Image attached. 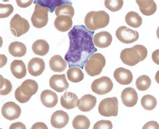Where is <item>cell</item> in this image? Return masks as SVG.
Returning <instances> with one entry per match:
<instances>
[{
  "mask_svg": "<svg viewBox=\"0 0 159 129\" xmlns=\"http://www.w3.org/2000/svg\"><path fill=\"white\" fill-rule=\"evenodd\" d=\"M94 32L83 25H76L69 32L70 45L65 56L69 68H84L91 56L97 52L93 43Z\"/></svg>",
  "mask_w": 159,
  "mask_h": 129,
  "instance_id": "cell-1",
  "label": "cell"
},
{
  "mask_svg": "<svg viewBox=\"0 0 159 129\" xmlns=\"http://www.w3.org/2000/svg\"><path fill=\"white\" fill-rule=\"evenodd\" d=\"M148 55V51L142 45H136L131 48H125L120 53V59L125 65L133 66L144 60Z\"/></svg>",
  "mask_w": 159,
  "mask_h": 129,
  "instance_id": "cell-2",
  "label": "cell"
},
{
  "mask_svg": "<svg viewBox=\"0 0 159 129\" xmlns=\"http://www.w3.org/2000/svg\"><path fill=\"white\" fill-rule=\"evenodd\" d=\"M106 58L102 53H95L91 56L85 65V72L91 77L99 75L106 66Z\"/></svg>",
  "mask_w": 159,
  "mask_h": 129,
  "instance_id": "cell-3",
  "label": "cell"
},
{
  "mask_svg": "<svg viewBox=\"0 0 159 129\" xmlns=\"http://www.w3.org/2000/svg\"><path fill=\"white\" fill-rule=\"evenodd\" d=\"M98 111L100 115L106 117L116 116L118 114V100L117 97H109L99 103Z\"/></svg>",
  "mask_w": 159,
  "mask_h": 129,
  "instance_id": "cell-4",
  "label": "cell"
},
{
  "mask_svg": "<svg viewBox=\"0 0 159 129\" xmlns=\"http://www.w3.org/2000/svg\"><path fill=\"white\" fill-rule=\"evenodd\" d=\"M35 3L34 12L31 17L32 25L37 28H43L47 25L48 21V7L40 6L38 3Z\"/></svg>",
  "mask_w": 159,
  "mask_h": 129,
  "instance_id": "cell-5",
  "label": "cell"
},
{
  "mask_svg": "<svg viewBox=\"0 0 159 129\" xmlns=\"http://www.w3.org/2000/svg\"><path fill=\"white\" fill-rule=\"evenodd\" d=\"M10 30L12 35L20 37L30 30V24L26 19L17 14L10 20Z\"/></svg>",
  "mask_w": 159,
  "mask_h": 129,
  "instance_id": "cell-6",
  "label": "cell"
},
{
  "mask_svg": "<svg viewBox=\"0 0 159 129\" xmlns=\"http://www.w3.org/2000/svg\"><path fill=\"white\" fill-rule=\"evenodd\" d=\"M114 84L111 79L107 77H102L95 79L91 84V90L98 95H105L112 90Z\"/></svg>",
  "mask_w": 159,
  "mask_h": 129,
  "instance_id": "cell-7",
  "label": "cell"
},
{
  "mask_svg": "<svg viewBox=\"0 0 159 129\" xmlns=\"http://www.w3.org/2000/svg\"><path fill=\"white\" fill-rule=\"evenodd\" d=\"M116 36L120 41L125 44L132 43L139 38V32L125 26L120 27L117 29Z\"/></svg>",
  "mask_w": 159,
  "mask_h": 129,
  "instance_id": "cell-8",
  "label": "cell"
},
{
  "mask_svg": "<svg viewBox=\"0 0 159 129\" xmlns=\"http://www.w3.org/2000/svg\"><path fill=\"white\" fill-rule=\"evenodd\" d=\"M2 114L7 120H14L20 117L21 114L20 107L13 102H6L2 108Z\"/></svg>",
  "mask_w": 159,
  "mask_h": 129,
  "instance_id": "cell-9",
  "label": "cell"
},
{
  "mask_svg": "<svg viewBox=\"0 0 159 129\" xmlns=\"http://www.w3.org/2000/svg\"><path fill=\"white\" fill-rule=\"evenodd\" d=\"M49 85L51 88L58 93L65 91L69 88V82L66 81L65 74H54L49 81Z\"/></svg>",
  "mask_w": 159,
  "mask_h": 129,
  "instance_id": "cell-10",
  "label": "cell"
},
{
  "mask_svg": "<svg viewBox=\"0 0 159 129\" xmlns=\"http://www.w3.org/2000/svg\"><path fill=\"white\" fill-rule=\"evenodd\" d=\"M121 99L124 106L131 107L136 105L139 96L134 89L128 87L123 90L121 94Z\"/></svg>",
  "mask_w": 159,
  "mask_h": 129,
  "instance_id": "cell-11",
  "label": "cell"
},
{
  "mask_svg": "<svg viewBox=\"0 0 159 129\" xmlns=\"http://www.w3.org/2000/svg\"><path fill=\"white\" fill-rule=\"evenodd\" d=\"M69 121V117L66 112L58 110L54 112L51 118V125L55 128H62L65 127Z\"/></svg>",
  "mask_w": 159,
  "mask_h": 129,
  "instance_id": "cell-12",
  "label": "cell"
},
{
  "mask_svg": "<svg viewBox=\"0 0 159 129\" xmlns=\"http://www.w3.org/2000/svg\"><path fill=\"white\" fill-rule=\"evenodd\" d=\"M45 69V63L43 59L34 57L28 62V70L30 75L34 77L40 76Z\"/></svg>",
  "mask_w": 159,
  "mask_h": 129,
  "instance_id": "cell-13",
  "label": "cell"
},
{
  "mask_svg": "<svg viewBox=\"0 0 159 129\" xmlns=\"http://www.w3.org/2000/svg\"><path fill=\"white\" fill-rule=\"evenodd\" d=\"M114 77L117 82L122 85L130 84L133 80L132 73L124 68H119L115 70Z\"/></svg>",
  "mask_w": 159,
  "mask_h": 129,
  "instance_id": "cell-14",
  "label": "cell"
},
{
  "mask_svg": "<svg viewBox=\"0 0 159 129\" xmlns=\"http://www.w3.org/2000/svg\"><path fill=\"white\" fill-rule=\"evenodd\" d=\"M112 42V36L107 31L98 32L93 36V43L97 47L106 48Z\"/></svg>",
  "mask_w": 159,
  "mask_h": 129,
  "instance_id": "cell-15",
  "label": "cell"
},
{
  "mask_svg": "<svg viewBox=\"0 0 159 129\" xmlns=\"http://www.w3.org/2000/svg\"><path fill=\"white\" fill-rule=\"evenodd\" d=\"M96 103H97L96 97L92 95L87 94L83 96L80 99H79L77 107L79 110L87 112L93 110Z\"/></svg>",
  "mask_w": 159,
  "mask_h": 129,
  "instance_id": "cell-16",
  "label": "cell"
},
{
  "mask_svg": "<svg viewBox=\"0 0 159 129\" xmlns=\"http://www.w3.org/2000/svg\"><path fill=\"white\" fill-rule=\"evenodd\" d=\"M54 25L58 31L61 32H66L72 28V18L69 16H59L54 20Z\"/></svg>",
  "mask_w": 159,
  "mask_h": 129,
  "instance_id": "cell-17",
  "label": "cell"
},
{
  "mask_svg": "<svg viewBox=\"0 0 159 129\" xmlns=\"http://www.w3.org/2000/svg\"><path fill=\"white\" fill-rule=\"evenodd\" d=\"M40 100L45 107L51 108L57 104L58 96L55 93L51 90H44L40 95Z\"/></svg>",
  "mask_w": 159,
  "mask_h": 129,
  "instance_id": "cell-18",
  "label": "cell"
},
{
  "mask_svg": "<svg viewBox=\"0 0 159 129\" xmlns=\"http://www.w3.org/2000/svg\"><path fill=\"white\" fill-rule=\"evenodd\" d=\"M110 22V16L105 11L96 12L93 18V24L96 30L105 28Z\"/></svg>",
  "mask_w": 159,
  "mask_h": 129,
  "instance_id": "cell-19",
  "label": "cell"
},
{
  "mask_svg": "<svg viewBox=\"0 0 159 129\" xmlns=\"http://www.w3.org/2000/svg\"><path fill=\"white\" fill-rule=\"evenodd\" d=\"M140 11L145 16H151L157 11V5L153 0H137Z\"/></svg>",
  "mask_w": 159,
  "mask_h": 129,
  "instance_id": "cell-20",
  "label": "cell"
},
{
  "mask_svg": "<svg viewBox=\"0 0 159 129\" xmlns=\"http://www.w3.org/2000/svg\"><path fill=\"white\" fill-rule=\"evenodd\" d=\"M78 97L74 93L65 92L61 97V104L62 107L70 110L77 106Z\"/></svg>",
  "mask_w": 159,
  "mask_h": 129,
  "instance_id": "cell-21",
  "label": "cell"
},
{
  "mask_svg": "<svg viewBox=\"0 0 159 129\" xmlns=\"http://www.w3.org/2000/svg\"><path fill=\"white\" fill-rule=\"evenodd\" d=\"M10 70L12 74L18 79H22L26 75V67L22 60H14L11 62Z\"/></svg>",
  "mask_w": 159,
  "mask_h": 129,
  "instance_id": "cell-22",
  "label": "cell"
},
{
  "mask_svg": "<svg viewBox=\"0 0 159 129\" xmlns=\"http://www.w3.org/2000/svg\"><path fill=\"white\" fill-rule=\"evenodd\" d=\"M49 66L54 72H62L67 67V62L61 56L55 55L50 60Z\"/></svg>",
  "mask_w": 159,
  "mask_h": 129,
  "instance_id": "cell-23",
  "label": "cell"
},
{
  "mask_svg": "<svg viewBox=\"0 0 159 129\" xmlns=\"http://www.w3.org/2000/svg\"><path fill=\"white\" fill-rule=\"evenodd\" d=\"M20 87L22 93L29 97H31L32 95L36 94L39 90L38 83L32 79H27V80L24 81Z\"/></svg>",
  "mask_w": 159,
  "mask_h": 129,
  "instance_id": "cell-24",
  "label": "cell"
},
{
  "mask_svg": "<svg viewBox=\"0 0 159 129\" xmlns=\"http://www.w3.org/2000/svg\"><path fill=\"white\" fill-rule=\"evenodd\" d=\"M8 50L12 56L20 57L26 55L27 48L23 43L19 42V41H14V42L10 43Z\"/></svg>",
  "mask_w": 159,
  "mask_h": 129,
  "instance_id": "cell-25",
  "label": "cell"
},
{
  "mask_svg": "<svg viewBox=\"0 0 159 129\" xmlns=\"http://www.w3.org/2000/svg\"><path fill=\"white\" fill-rule=\"evenodd\" d=\"M49 45L47 41L39 39L32 44V51L36 55L43 56L47 55L49 52Z\"/></svg>",
  "mask_w": 159,
  "mask_h": 129,
  "instance_id": "cell-26",
  "label": "cell"
},
{
  "mask_svg": "<svg viewBox=\"0 0 159 129\" xmlns=\"http://www.w3.org/2000/svg\"><path fill=\"white\" fill-rule=\"evenodd\" d=\"M125 21L128 25L133 28H139L142 24L141 16L136 12H129L125 17Z\"/></svg>",
  "mask_w": 159,
  "mask_h": 129,
  "instance_id": "cell-27",
  "label": "cell"
},
{
  "mask_svg": "<svg viewBox=\"0 0 159 129\" xmlns=\"http://www.w3.org/2000/svg\"><path fill=\"white\" fill-rule=\"evenodd\" d=\"M55 14L58 16H69L73 18L75 14L74 8L70 2L62 4L61 6H58L55 10Z\"/></svg>",
  "mask_w": 159,
  "mask_h": 129,
  "instance_id": "cell-28",
  "label": "cell"
},
{
  "mask_svg": "<svg viewBox=\"0 0 159 129\" xmlns=\"http://www.w3.org/2000/svg\"><path fill=\"white\" fill-rule=\"evenodd\" d=\"M68 79L73 82H79L84 78V74L79 67H72L68 70L67 72Z\"/></svg>",
  "mask_w": 159,
  "mask_h": 129,
  "instance_id": "cell-29",
  "label": "cell"
},
{
  "mask_svg": "<svg viewBox=\"0 0 159 129\" xmlns=\"http://www.w3.org/2000/svg\"><path fill=\"white\" fill-rule=\"evenodd\" d=\"M72 124L74 129H89L91 123L85 116L78 115L75 116Z\"/></svg>",
  "mask_w": 159,
  "mask_h": 129,
  "instance_id": "cell-30",
  "label": "cell"
},
{
  "mask_svg": "<svg viewBox=\"0 0 159 129\" xmlns=\"http://www.w3.org/2000/svg\"><path fill=\"white\" fill-rule=\"evenodd\" d=\"M34 2L38 3L43 7H48L50 12L52 13L54 11H55V10L58 6L69 2L62 1V0H44V1H36Z\"/></svg>",
  "mask_w": 159,
  "mask_h": 129,
  "instance_id": "cell-31",
  "label": "cell"
},
{
  "mask_svg": "<svg viewBox=\"0 0 159 129\" xmlns=\"http://www.w3.org/2000/svg\"><path fill=\"white\" fill-rule=\"evenodd\" d=\"M157 102L152 95H146L141 99V105L146 110H152L156 107Z\"/></svg>",
  "mask_w": 159,
  "mask_h": 129,
  "instance_id": "cell-32",
  "label": "cell"
},
{
  "mask_svg": "<svg viewBox=\"0 0 159 129\" xmlns=\"http://www.w3.org/2000/svg\"><path fill=\"white\" fill-rule=\"evenodd\" d=\"M151 85V79L147 75H142L136 79V86L139 91H144Z\"/></svg>",
  "mask_w": 159,
  "mask_h": 129,
  "instance_id": "cell-33",
  "label": "cell"
},
{
  "mask_svg": "<svg viewBox=\"0 0 159 129\" xmlns=\"http://www.w3.org/2000/svg\"><path fill=\"white\" fill-rule=\"evenodd\" d=\"M105 6L111 12H117L122 9L124 5L122 0H106L105 1Z\"/></svg>",
  "mask_w": 159,
  "mask_h": 129,
  "instance_id": "cell-34",
  "label": "cell"
},
{
  "mask_svg": "<svg viewBox=\"0 0 159 129\" xmlns=\"http://www.w3.org/2000/svg\"><path fill=\"white\" fill-rule=\"evenodd\" d=\"M0 94L1 95H7L9 94L12 89V85L11 82L7 79L4 78L2 75L0 76Z\"/></svg>",
  "mask_w": 159,
  "mask_h": 129,
  "instance_id": "cell-35",
  "label": "cell"
},
{
  "mask_svg": "<svg viewBox=\"0 0 159 129\" xmlns=\"http://www.w3.org/2000/svg\"><path fill=\"white\" fill-rule=\"evenodd\" d=\"M14 11V7L11 4H0V18H5L10 16Z\"/></svg>",
  "mask_w": 159,
  "mask_h": 129,
  "instance_id": "cell-36",
  "label": "cell"
},
{
  "mask_svg": "<svg viewBox=\"0 0 159 129\" xmlns=\"http://www.w3.org/2000/svg\"><path fill=\"white\" fill-rule=\"evenodd\" d=\"M95 11H91L87 13L85 18V27L91 31H96V28L93 24V18L95 14Z\"/></svg>",
  "mask_w": 159,
  "mask_h": 129,
  "instance_id": "cell-37",
  "label": "cell"
},
{
  "mask_svg": "<svg viewBox=\"0 0 159 129\" xmlns=\"http://www.w3.org/2000/svg\"><path fill=\"white\" fill-rule=\"evenodd\" d=\"M113 125L112 123L110 120H99V121L96 122L93 129H112Z\"/></svg>",
  "mask_w": 159,
  "mask_h": 129,
  "instance_id": "cell-38",
  "label": "cell"
},
{
  "mask_svg": "<svg viewBox=\"0 0 159 129\" xmlns=\"http://www.w3.org/2000/svg\"><path fill=\"white\" fill-rule=\"evenodd\" d=\"M15 97L16 99V100L18 101L21 103H24L28 102L31 98L26 96V95H25L22 93V91L21 90L20 87L15 91Z\"/></svg>",
  "mask_w": 159,
  "mask_h": 129,
  "instance_id": "cell-39",
  "label": "cell"
},
{
  "mask_svg": "<svg viewBox=\"0 0 159 129\" xmlns=\"http://www.w3.org/2000/svg\"><path fill=\"white\" fill-rule=\"evenodd\" d=\"M142 129H159V124L156 121H150L144 124Z\"/></svg>",
  "mask_w": 159,
  "mask_h": 129,
  "instance_id": "cell-40",
  "label": "cell"
},
{
  "mask_svg": "<svg viewBox=\"0 0 159 129\" xmlns=\"http://www.w3.org/2000/svg\"><path fill=\"white\" fill-rule=\"evenodd\" d=\"M9 129H26V127L25 126V124H23L22 122H17L11 124Z\"/></svg>",
  "mask_w": 159,
  "mask_h": 129,
  "instance_id": "cell-41",
  "label": "cell"
},
{
  "mask_svg": "<svg viewBox=\"0 0 159 129\" xmlns=\"http://www.w3.org/2000/svg\"><path fill=\"white\" fill-rule=\"evenodd\" d=\"M30 129H48L44 122H36L32 125Z\"/></svg>",
  "mask_w": 159,
  "mask_h": 129,
  "instance_id": "cell-42",
  "label": "cell"
},
{
  "mask_svg": "<svg viewBox=\"0 0 159 129\" xmlns=\"http://www.w3.org/2000/svg\"><path fill=\"white\" fill-rule=\"evenodd\" d=\"M34 2L33 1H16V3H17L18 6L19 7H27L28 6H30L31 4Z\"/></svg>",
  "mask_w": 159,
  "mask_h": 129,
  "instance_id": "cell-43",
  "label": "cell"
},
{
  "mask_svg": "<svg viewBox=\"0 0 159 129\" xmlns=\"http://www.w3.org/2000/svg\"><path fill=\"white\" fill-rule=\"evenodd\" d=\"M152 59L154 63L159 65V49H157L152 53Z\"/></svg>",
  "mask_w": 159,
  "mask_h": 129,
  "instance_id": "cell-44",
  "label": "cell"
},
{
  "mask_svg": "<svg viewBox=\"0 0 159 129\" xmlns=\"http://www.w3.org/2000/svg\"><path fill=\"white\" fill-rule=\"evenodd\" d=\"M155 80H156L157 82L159 84V70L158 71H157V72L155 74Z\"/></svg>",
  "mask_w": 159,
  "mask_h": 129,
  "instance_id": "cell-45",
  "label": "cell"
},
{
  "mask_svg": "<svg viewBox=\"0 0 159 129\" xmlns=\"http://www.w3.org/2000/svg\"><path fill=\"white\" fill-rule=\"evenodd\" d=\"M157 35L158 39H159V27H158V28H157Z\"/></svg>",
  "mask_w": 159,
  "mask_h": 129,
  "instance_id": "cell-46",
  "label": "cell"
}]
</instances>
